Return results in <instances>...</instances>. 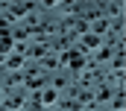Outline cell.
Returning <instances> with one entry per match:
<instances>
[{
  "instance_id": "obj_1",
  "label": "cell",
  "mask_w": 126,
  "mask_h": 111,
  "mask_svg": "<svg viewBox=\"0 0 126 111\" xmlns=\"http://www.w3.org/2000/svg\"><path fill=\"white\" fill-rule=\"evenodd\" d=\"M64 64H67V67H73V70H79L85 61H82V56H79V53H64Z\"/></svg>"
},
{
  "instance_id": "obj_2",
  "label": "cell",
  "mask_w": 126,
  "mask_h": 111,
  "mask_svg": "<svg viewBox=\"0 0 126 111\" xmlns=\"http://www.w3.org/2000/svg\"><path fill=\"white\" fill-rule=\"evenodd\" d=\"M9 50H12V35L9 32H0V56L9 53Z\"/></svg>"
},
{
  "instance_id": "obj_3",
  "label": "cell",
  "mask_w": 126,
  "mask_h": 111,
  "mask_svg": "<svg viewBox=\"0 0 126 111\" xmlns=\"http://www.w3.org/2000/svg\"><path fill=\"white\" fill-rule=\"evenodd\" d=\"M82 47H85V50H94V47H100V38L91 35V32H88V35H82Z\"/></svg>"
},
{
  "instance_id": "obj_4",
  "label": "cell",
  "mask_w": 126,
  "mask_h": 111,
  "mask_svg": "<svg viewBox=\"0 0 126 111\" xmlns=\"http://www.w3.org/2000/svg\"><path fill=\"white\" fill-rule=\"evenodd\" d=\"M27 85H32V88H41V85H44V79H41L38 73H30V76H27Z\"/></svg>"
},
{
  "instance_id": "obj_5",
  "label": "cell",
  "mask_w": 126,
  "mask_h": 111,
  "mask_svg": "<svg viewBox=\"0 0 126 111\" xmlns=\"http://www.w3.org/2000/svg\"><path fill=\"white\" fill-rule=\"evenodd\" d=\"M30 12V3H15L12 6V15H27Z\"/></svg>"
},
{
  "instance_id": "obj_6",
  "label": "cell",
  "mask_w": 126,
  "mask_h": 111,
  "mask_svg": "<svg viewBox=\"0 0 126 111\" xmlns=\"http://www.w3.org/2000/svg\"><path fill=\"white\" fill-rule=\"evenodd\" d=\"M41 102H47V105H50V102H56V91H53V88H50V91H44V94H41Z\"/></svg>"
}]
</instances>
